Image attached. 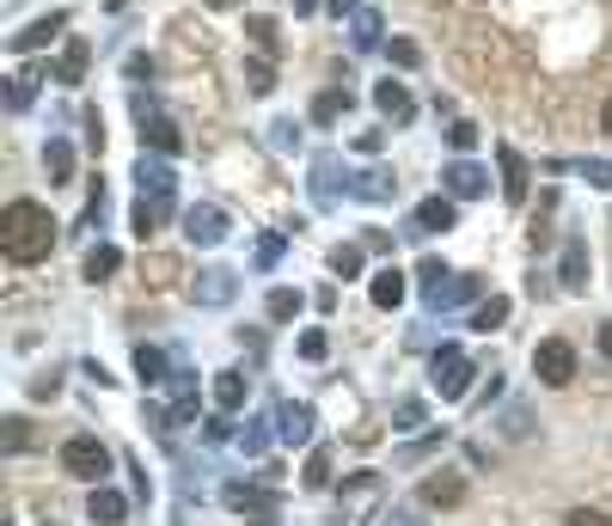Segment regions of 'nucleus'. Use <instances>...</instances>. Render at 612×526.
Here are the masks:
<instances>
[{"label": "nucleus", "instance_id": "nucleus-1", "mask_svg": "<svg viewBox=\"0 0 612 526\" xmlns=\"http://www.w3.org/2000/svg\"><path fill=\"white\" fill-rule=\"evenodd\" d=\"M55 245V221L43 202L19 197L7 202V214H0V251H7V263H19V270H38L43 257H50Z\"/></svg>", "mask_w": 612, "mask_h": 526}, {"label": "nucleus", "instance_id": "nucleus-2", "mask_svg": "<svg viewBox=\"0 0 612 526\" xmlns=\"http://www.w3.org/2000/svg\"><path fill=\"white\" fill-rule=\"evenodd\" d=\"M135 185H141V197H135V209H129V227H135V239H154L178 209V171L166 166V159H141V166H135Z\"/></svg>", "mask_w": 612, "mask_h": 526}, {"label": "nucleus", "instance_id": "nucleus-3", "mask_svg": "<svg viewBox=\"0 0 612 526\" xmlns=\"http://www.w3.org/2000/svg\"><path fill=\"white\" fill-rule=\"evenodd\" d=\"M62 465H67V477H81V484H105L117 453H110L98 434H74V441H62Z\"/></svg>", "mask_w": 612, "mask_h": 526}, {"label": "nucleus", "instance_id": "nucleus-4", "mask_svg": "<svg viewBox=\"0 0 612 526\" xmlns=\"http://www.w3.org/2000/svg\"><path fill=\"white\" fill-rule=\"evenodd\" d=\"M429 386H435L441 398H460L472 386V361H466V349H435V356H429Z\"/></svg>", "mask_w": 612, "mask_h": 526}, {"label": "nucleus", "instance_id": "nucleus-5", "mask_svg": "<svg viewBox=\"0 0 612 526\" xmlns=\"http://www.w3.org/2000/svg\"><path fill=\"white\" fill-rule=\"evenodd\" d=\"M532 374H539L546 386H570L576 380V349L563 337H546L539 349H532Z\"/></svg>", "mask_w": 612, "mask_h": 526}, {"label": "nucleus", "instance_id": "nucleus-6", "mask_svg": "<svg viewBox=\"0 0 612 526\" xmlns=\"http://www.w3.org/2000/svg\"><path fill=\"white\" fill-rule=\"evenodd\" d=\"M141 147H154L160 159H172V154H184V135H178V123L166 117V111H141Z\"/></svg>", "mask_w": 612, "mask_h": 526}, {"label": "nucleus", "instance_id": "nucleus-7", "mask_svg": "<svg viewBox=\"0 0 612 526\" xmlns=\"http://www.w3.org/2000/svg\"><path fill=\"white\" fill-rule=\"evenodd\" d=\"M184 233H190V245H202V251H209V245H221V239L233 233V221H226L221 209H209V202H197V209L184 214Z\"/></svg>", "mask_w": 612, "mask_h": 526}, {"label": "nucleus", "instance_id": "nucleus-8", "mask_svg": "<svg viewBox=\"0 0 612 526\" xmlns=\"http://www.w3.org/2000/svg\"><path fill=\"white\" fill-rule=\"evenodd\" d=\"M313 429H319V417H313V404H300V398H288V404L276 410V434L288 441V448H306Z\"/></svg>", "mask_w": 612, "mask_h": 526}, {"label": "nucleus", "instance_id": "nucleus-9", "mask_svg": "<svg viewBox=\"0 0 612 526\" xmlns=\"http://www.w3.org/2000/svg\"><path fill=\"white\" fill-rule=\"evenodd\" d=\"M441 185H447V197L472 202V197H484V190H490V171L472 166V159H453V166L441 171Z\"/></svg>", "mask_w": 612, "mask_h": 526}, {"label": "nucleus", "instance_id": "nucleus-10", "mask_svg": "<svg viewBox=\"0 0 612 526\" xmlns=\"http://www.w3.org/2000/svg\"><path fill=\"white\" fill-rule=\"evenodd\" d=\"M416 502H423V508H460V502H466V477H460V472H435V477H423Z\"/></svg>", "mask_w": 612, "mask_h": 526}, {"label": "nucleus", "instance_id": "nucleus-11", "mask_svg": "<svg viewBox=\"0 0 612 526\" xmlns=\"http://www.w3.org/2000/svg\"><path fill=\"white\" fill-rule=\"evenodd\" d=\"M496 166H503V197H508V209H520L527 202V159L515 154V147H496Z\"/></svg>", "mask_w": 612, "mask_h": 526}, {"label": "nucleus", "instance_id": "nucleus-12", "mask_svg": "<svg viewBox=\"0 0 612 526\" xmlns=\"http://www.w3.org/2000/svg\"><path fill=\"white\" fill-rule=\"evenodd\" d=\"M67 31V13H50V19H38V25H25V31H13V55H31V50H43V43H55Z\"/></svg>", "mask_w": 612, "mask_h": 526}, {"label": "nucleus", "instance_id": "nucleus-13", "mask_svg": "<svg viewBox=\"0 0 612 526\" xmlns=\"http://www.w3.org/2000/svg\"><path fill=\"white\" fill-rule=\"evenodd\" d=\"M86 62H93V43H86V38H67V50L55 55V80H62V86H81V80H86Z\"/></svg>", "mask_w": 612, "mask_h": 526}, {"label": "nucleus", "instance_id": "nucleus-14", "mask_svg": "<svg viewBox=\"0 0 612 526\" xmlns=\"http://www.w3.org/2000/svg\"><path fill=\"white\" fill-rule=\"evenodd\" d=\"M373 105L387 111V123H411L416 117V98L404 93L399 80H380V86H373Z\"/></svg>", "mask_w": 612, "mask_h": 526}, {"label": "nucleus", "instance_id": "nucleus-15", "mask_svg": "<svg viewBox=\"0 0 612 526\" xmlns=\"http://www.w3.org/2000/svg\"><path fill=\"white\" fill-rule=\"evenodd\" d=\"M86 514H93V526H117V520H129V496H123V490H98V484H93Z\"/></svg>", "mask_w": 612, "mask_h": 526}, {"label": "nucleus", "instance_id": "nucleus-16", "mask_svg": "<svg viewBox=\"0 0 612 526\" xmlns=\"http://www.w3.org/2000/svg\"><path fill=\"white\" fill-rule=\"evenodd\" d=\"M349 190H356V197H368V202H387L392 190H399V178H392V166H368V171H356V178H349Z\"/></svg>", "mask_w": 612, "mask_h": 526}, {"label": "nucleus", "instance_id": "nucleus-17", "mask_svg": "<svg viewBox=\"0 0 612 526\" xmlns=\"http://www.w3.org/2000/svg\"><path fill=\"white\" fill-rule=\"evenodd\" d=\"M453 221H460L453 197H423V202H416V227H423V233H447Z\"/></svg>", "mask_w": 612, "mask_h": 526}, {"label": "nucleus", "instance_id": "nucleus-18", "mask_svg": "<svg viewBox=\"0 0 612 526\" xmlns=\"http://www.w3.org/2000/svg\"><path fill=\"white\" fill-rule=\"evenodd\" d=\"M135 380H141V386H166V380H172V356L141 343V349H135Z\"/></svg>", "mask_w": 612, "mask_h": 526}, {"label": "nucleus", "instance_id": "nucleus-19", "mask_svg": "<svg viewBox=\"0 0 612 526\" xmlns=\"http://www.w3.org/2000/svg\"><path fill=\"white\" fill-rule=\"evenodd\" d=\"M368 301L380 306V313H399V306H404V276H399V270H380V276L368 282Z\"/></svg>", "mask_w": 612, "mask_h": 526}, {"label": "nucleus", "instance_id": "nucleus-20", "mask_svg": "<svg viewBox=\"0 0 612 526\" xmlns=\"http://www.w3.org/2000/svg\"><path fill=\"white\" fill-rule=\"evenodd\" d=\"M197 301L202 306H226V301H233V270H221V263L202 270V276H197Z\"/></svg>", "mask_w": 612, "mask_h": 526}, {"label": "nucleus", "instance_id": "nucleus-21", "mask_svg": "<svg viewBox=\"0 0 612 526\" xmlns=\"http://www.w3.org/2000/svg\"><path fill=\"white\" fill-rule=\"evenodd\" d=\"M558 282H563L570 294H582V288H588V245H582V239H570V245H563V270H558Z\"/></svg>", "mask_w": 612, "mask_h": 526}, {"label": "nucleus", "instance_id": "nucleus-22", "mask_svg": "<svg viewBox=\"0 0 612 526\" xmlns=\"http://www.w3.org/2000/svg\"><path fill=\"white\" fill-rule=\"evenodd\" d=\"M117 245H93V251H86V263H81V276L86 282H110V276H117Z\"/></svg>", "mask_w": 612, "mask_h": 526}, {"label": "nucleus", "instance_id": "nucleus-23", "mask_svg": "<svg viewBox=\"0 0 612 526\" xmlns=\"http://www.w3.org/2000/svg\"><path fill=\"white\" fill-rule=\"evenodd\" d=\"M337 166H344V159H331V154H325V159H313V197H319L325 209L337 202Z\"/></svg>", "mask_w": 612, "mask_h": 526}, {"label": "nucleus", "instance_id": "nucleus-24", "mask_svg": "<svg viewBox=\"0 0 612 526\" xmlns=\"http://www.w3.org/2000/svg\"><path fill=\"white\" fill-rule=\"evenodd\" d=\"M43 171H50V185H67V178H74V147L50 141V147H43Z\"/></svg>", "mask_w": 612, "mask_h": 526}, {"label": "nucleus", "instance_id": "nucleus-25", "mask_svg": "<svg viewBox=\"0 0 612 526\" xmlns=\"http://www.w3.org/2000/svg\"><path fill=\"white\" fill-rule=\"evenodd\" d=\"M337 117H349V93L344 86H325V93L313 98V123H337Z\"/></svg>", "mask_w": 612, "mask_h": 526}, {"label": "nucleus", "instance_id": "nucleus-26", "mask_svg": "<svg viewBox=\"0 0 612 526\" xmlns=\"http://www.w3.org/2000/svg\"><path fill=\"white\" fill-rule=\"evenodd\" d=\"M31 98H38V67L7 80V111H31Z\"/></svg>", "mask_w": 612, "mask_h": 526}, {"label": "nucleus", "instance_id": "nucleus-27", "mask_svg": "<svg viewBox=\"0 0 612 526\" xmlns=\"http://www.w3.org/2000/svg\"><path fill=\"white\" fill-rule=\"evenodd\" d=\"M214 404H221V410H240L245 404V374L240 368H226L221 380H214Z\"/></svg>", "mask_w": 612, "mask_h": 526}, {"label": "nucleus", "instance_id": "nucleus-28", "mask_svg": "<svg viewBox=\"0 0 612 526\" xmlns=\"http://www.w3.org/2000/svg\"><path fill=\"white\" fill-rule=\"evenodd\" d=\"M503 325H508V301H503V294L478 301V313H472V330H503Z\"/></svg>", "mask_w": 612, "mask_h": 526}, {"label": "nucleus", "instance_id": "nucleus-29", "mask_svg": "<svg viewBox=\"0 0 612 526\" xmlns=\"http://www.w3.org/2000/svg\"><path fill=\"white\" fill-rule=\"evenodd\" d=\"M472 294H478V276H460V282H447V288H441L429 306H435V313H447V306H466Z\"/></svg>", "mask_w": 612, "mask_h": 526}, {"label": "nucleus", "instance_id": "nucleus-30", "mask_svg": "<svg viewBox=\"0 0 612 526\" xmlns=\"http://www.w3.org/2000/svg\"><path fill=\"white\" fill-rule=\"evenodd\" d=\"M245 86H252L257 98L276 93V67H270V55H252V62H245Z\"/></svg>", "mask_w": 612, "mask_h": 526}, {"label": "nucleus", "instance_id": "nucleus-31", "mask_svg": "<svg viewBox=\"0 0 612 526\" xmlns=\"http://www.w3.org/2000/svg\"><path fill=\"white\" fill-rule=\"evenodd\" d=\"M416 282H423V294H429V301H435V294L441 288H447V263H441V257H423V263H416Z\"/></svg>", "mask_w": 612, "mask_h": 526}, {"label": "nucleus", "instance_id": "nucleus-32", "mask_svg": "<svg viewBox=\"0 0 612 526\" xmlns=\"http://www.w3.org/2000/svg\"><path fill=\"white\" fill-rule=\"evenodd\" d=\"M226 508H240V514H264L270 496L264 490H245V484H226Z\"/></svg>", "mask_w": 612, "mask_h": 526}, {"label": "nucleus", "instance_id": "nucleus-33", "mask_svg": "<svg viewBox=\"0 0 612 526\" xmlns=\"http://www.w3.org/2000/svg\"><path fill=\"white\" fill-rule=\"evenodd\" d=\"M368 263H361V245H337L331 251V276H344V282H356Z\"/></svg>", "mask_w": 612, "mask_h": 526}, {"label": "nucleus", "instance_id": "nucleus-34", "mask_svg": "<svg viewBox=\"0 0 612 526\" xmlns=\"http://www.w3.org/2000/svg\"><path fill=\"white\" fill-rule=\"evenodd\" d=\"M264 313L276 318V325H288V318L300 313V288H276V294H270V301H264Z\"/></svg>", "mask_w": 612, "mask_h": 526}, {"label": "nucleus", "instance_id": "nucleus-35", "mask_svg": "<svg viewBox=\"0 0 612 526\" xmlns=\"http://www.w3.org/2000/svg\"><path fill=\"white\" fill-rule=\"evenodd\" d=\"M0 448H7V453H25V448H31V422L13 417L7 429H0Z\"/></svg>", "mask_w": 612, "mask_h": 526}, {"label": "nucleus", "instance_id": "nucleus-36", "mask_svg": "<svg viewBox=\"0 0 612 526\" xmlns=\"http://www.w3.org/2000/svg\"><path fill=\"white\" fill-rule=\"evenodd\" d=\"M331 484V453H313L306 460V490H325Z\"/></svg>", "mask_w": 612, "mask_h": 526}, {"label": "nucleus", "instance_id": "nucleus-37", "mask_svg": "<svg viewBox=\"0 0 612 526\" xmlns=\"http://www.w3.org/2000/svg\"><path fill=\"white\" fill-rule=\"evenodd\" d=\"M423 417H429V410L416 404V398H404V404L392 410V429H423Z\"/></svg>", "mask_w": 612, "mask_h": 526}, {"label": "nucleus", "instance_id": "nucleus-38", "mask_svg": "<svg viewBox=\"0 0 612 526\" xmlns=\"http://www.w3.org/2000/svg\"><path fill=\"white\" fill-rule=\"evenodd\" d=\"M356 43H380V13H373V7L356 13Z\"/></svg>", "mask_w": 612, "mask_h": 526}, {"label": "nucleus", "instance_id": "nucleus-39", "mask_svg": "<svg viewBox=\"0 0 612 526\" xmlns=\"http://www.w3.org/2000/svg\"><path fill=\"white\" fill-rule=\"evenodd\" d=\"M387 55H392L399 67H416V62H423V50H416L411 38H392V43H387Z\"/></svg>", "mask_w": 612, "mask_h": 526}, {"label": "nucleus", "instance_id": "nucleus-40", "mask_svg": "<svg viewBox=\"0 0 612 526\" xmlns=\"http://www.w3.org/2000/svg\"><path fill=\"white\" fill-rule=\"evenodd\" d=\"M276 263H282V239L264 233V239H257V270H276Z\"/></svg>", "mask_w": 612, "mask_h": 526}, {"label": "nucleus", "instance_id": "nucleus-41", "mask_svg": "<svg viewBox=\"0 0 612 526\" xmlns=\"http://www.w3.org/2000/svg\"><path fill=\"white\" fill-rule=\"evenodd\" d=\"M325 349H331V343H325V330H300V356L306 361H325Z\"/></svg>", "mask_w": 612, "mask_h": 526}, {"label": "nucleus", "instance_id": "nucleus-42", "mask_svg": "<svg viewBox=\"0 0 612 526\" xmlns=\"http://www.w3.org/2000/svg\"><path fill=\"white\" fill-rule=\"evenodd\" d=\"M582 178H588V185H600V190H612V159H588Z\"/></svg>", "mask_w": 612, "mask_h": 526}, {"label": "nucleus", "instance_id": "nucleus-43", "mask_svg": "<svg viewBox=\"0 0 612 526\" xmlns=\"http://www.w3.org/2000/svg\"><path fill=\"white\" fill-rule=\"evenodd\" d=\"M240 448H245V453H264V448H270V429H264V422H252V429L240 434Z\"/></svg>", "mask_w": 612, "mask_h": 526}, {"label": "nucleus", "instance_id": "nucleus-44", "mask_svg": "<svg viewBox=\"0 0 612 526\" xmlns=\"http://www.w3.org/2000/svg\"><path fill=\"white\" fill-rule=\"evenodd\" d=\"M447 141H453V147H472V141H478V123H453Z\"/></svg>", "mask_w": 612, "mask_h": 526}, {"label": "nucleus", "instance_id": "nucleus-45", "mask_svg": "<svg viewBox=\"0 0 612 526\" xmlns=\"http://www.w3.org/2000/svg\"><path fill=\"white\" fill-rule=\"evenodd\" d=\"M380 526H429V520H423V514H416V508H392Z\"/></svg>", "mask_w": 612, "mask_h": 526}, {"label": "nucleus", "instance_id": "nucleus-46", "mask_svg": "<svg viewBox=\"0 0 612 526\" xmlns=\"http://www.w3.org/2000/svg\"><path fill=\"white\" fill-rule=\"evenodd\" d=\"M570 526H612L606 514H594V508H570Z\"/></svg>", "mask_w": 612, "mask_h": 526}, {"label": "nucleus", "instance_id": "nucleus-47", "mask_svg": "<svg viewBox=\"0 0 612 526\" xmlns=\"http://www.w3.org/2000/svg\"><path fill=\"white\" fill-rule=\"evenodd\" d=\"M252 38L264 43V50H276V25H270V19H252Z\"/></svg>", "mask_w": 612, "mask_h": 526}, {"label": "nucleus", "instance_id": "nucleus-48", "mask_svg": "<svg viewBox=\"0 0 612 526\" xmlns=\"http://www.w3.org/2000/svg\"><path fill=\"white\" fill-rule=\"evenodd\" d=\"M86 141L105 147V123H98V111H86Z\"/></svg>", "mask_w": 612, "mask_h": 526}, {"label": "nucleus", "instance_id": "nucleus-49", "mask_svg": "<svg viewBox=\"0 0 612 526\" xmlns=\"http://www.w3.org/2000/svg\"><path fill=\"white\" fill-rule=\"evenodd\" d=\"M331 13H337V19H356V13H361V0H331Z\"/></svg>", "mask_w": 612, "mask_h": 526}, {"label": "nucleus", "instance_id": "nucleus-50", "mask_svg": "<svg viewBox=\"0 0 612 526\" xmlns=\"http://www.w3.org/2000/svg\"><path fill=\"white\" fill-rule=\"evenodd\" d=\"M594 343H600V356L612 361V318H606V325H600V337H594Z\"/></svg>", "mask_w": 612, "mask_h": 526}, {"label": "nucleus", "instance_id": "nucleus-51", "mask_svg": "<svg viewBox=\"0 0 612 526\" xmlns=\"http://www.w3.org/2000/svg\"><path fill=\"white\" fill-rule=\"evenodd\" d=\"M600 129L612 135V98H606V105H600Z\"/></svg>", "mask_w": 612, "mask_h": 526}, {"label": "nucleus", "instance_id": "nucleus-52", "mask_svg": "<svg viewBox=\"0 0 612 526\" xmlns=\"http://www.w3.org/2000/svg\"><path fill=\"white\" fill-rule=\"evenodd\" d=\"M313 7H319V0H294V13H313Z\"/></svg>", "mask_w": 612, "mask_h": 526}, {"label": "nucleus", "instance_id": "nucleus-53", "mask_svg": "<svg viewBox=\"0 0 612 526\" xmlns=\"http://www.w3.org/2000/svg\"><path fill=\"white\" fill-rule=\"evenodd\" d=\"M209 7H233V0H209Z\"/></svg>", "mask_w": 612, "mask_h": 526}]
</instances>
